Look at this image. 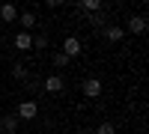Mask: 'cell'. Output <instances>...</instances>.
I'll use <instances>...</instances> for the list:
<instances>
[{"instance_id": "obj_8", "label": "cell", "mask_w": 149, "mask_h": 134, "mask_svg": "<svg viewBox=\"0 0 149 134\" xmlns=\"http://www.w3.org/2000/svg\"><path fill=\"white\" fill-rule=\"evenodd\" d=\"M63 87H66V83H63L60 75H51V78L45 81V90H48V92H63Z\"/></svg>"}, {"instance_id": "obj_2", "label": "cell", "mask_w": 149, "mask_h": 134, "mask_svg": "<svg viewBox=\"0 0 149 134\" xmlns=\"http://www.w3.org/2000/svg\"><path fill=\"white\" fill-rule=\"evenodd\" d=\"M84 95L86 99H98V95H102V81L98 78H86L84 81Z\"/></svg>"}, {"instance_id": "obj_4", "label": "cell", "mask_w": 149, "mask_h": 134, "mask_svg": "<svg viewBox=\"0 0 149 134\" xmlns=\"http://www.w3.org/2000/svg\"><path fill=\"white\" fill-rule=\"evenodd\" d=\"M0 131H3V134H15L18 131V116L15 113H6L3 119H0Z\"/></svg>"}, {"instance_id": "obj_14", "label": "cell", "mask_w": 149, "mask_h": 134, "mask_svg": "<svg viewBox=\"0 0 149 134\" xmlns=\"http://www.w3.org/2000/svg\"><path fill=\"white\" fill-rule=\"evenodd\" d=\"M93 134H116V128H113V122H102Z\"/></svg>"}, {"instance_id": "obj_10", "label": "cell", "mask_w": 149, "mask_h": 134, "mask_svg": "<svg viewBox=\"0 0 149 134\" xmlns=\"http://www.w3.org/2000/svg\"><path fill=\"white\" fill-rule=\"evenodd\" d=\"M104 36H107V42H119L122 36H125V30H122V27H113V24H110V27H104Z\"/></svg>"}, {"instance_id": "obj_13", "label": "cell", "mask_w": 149, "mask_h": 134, "mask_svg": "<svg viewBox=\"0 0 149 134\" xmlns=\"http://www.w3.org/2000/svg\"><path fill=\"white\" fill-rule=\"evenodd\" d=\"M69 63H72V60H69L63 51H57V54H54V66H57V69H66Z\"/></svg>"}, {"instance_id": "obj_15", "label": "cell", "mask_w": 149, "mask_h": 134, "mask_svg": "<svg viewBox=\"0 0 149 134\" xmlns=\"http://www.w3.org/2000/svg\"><path fill=\"white\" fill-rule=\"evenodd\" d=\"M33 48H36V51H42V48H48V36H45V33H39V36L33 39Z\"/></svg>"}, {"instance_id": "obj_5", "label": "cell", "mask_w": 149, "mask_h": 134, "mask_svg": "<svg viewBox=\"0 0 149 134\" xmlns=\"http://www.w3.org/2000/svg\"><path fill=\"white\" fill-rule=\"evenodd\" d=\"M0 18H3L6 24L18 21V9H15V3H3V6H0Z\"/></svg>"}, {"instance_id": "obj_1", "label": "cell", "mask_w": 149, "mask_h": 134, "mask_svg": "<svg viewBox=\"0 0 149 134\" xmlns=\"http://www.w3.org/2000/svg\"><path fill=\"white\" fill-rule=\"evenodd\" d=\"M36 113H39L36 101L27 99V101H21V104H18V113H15V116H18V119H36Z\"/></svg>"}, {"instance_id": "obj_7", "label": "cell", "mask_w": 149, "mask_h": 134, "mask_svg": "<svg viewBox=\"0 0 149 134\" xmlns=\"http://www.w3.org/2000/svg\"><path fill=\"white\" fill-rule=\"evenodd\" d=\"M18 24L24 27V33H30L36 27V15H33V12H18Z\"/></svg>"}, {"instance_id": "obj_9", "label": "cell", "mask_w": 149, "mask_h": 134, "mask_svg": "<svg viewBox=\"0 0 149 134\" xmlns=\"http://www.w3.org/2000/svg\"><path fill=\"white\" fill-rule=\"evenodd\" d=\"M15 48H18V51H30V48H33V36L30 33H18L15 36Z\"/></svg>"}, {"instance_id": "obj_16", "label": "cell", "mask_w": 149, "mask_h": 134, "mask_svg": "<svg viewBox=\"0 0 149 134\" xmlns=\"http://www.w3.org/2000/svg\"><path fill=\"white\" fill-rule=\"evenodd\" d=\"M0 42H3V33H0Z\"/></svg>"}, {"instance_id": "obj_11", "label": "cell", "mask_w": 149, "mask_h": 134, "mask_svg": "<svg viewBox=\"0 0 149 134\" xmlns=\"http://www.w3.org/2000/svg\"><path fill=\"white\" fill-rule=\"evenodd\" d=\"M78 9L81 12H102V3H98V0H84Z\"/></svg>"}, {"instance_id": "obj_6", "label": "cell", "mask_w": 149, "mask_h": 134, "mask_svg": "<svg viewBox=\"0 0 149 134\" xmlns=\"http://www.w3.org/2000/svg\"><path fill=\"white\" fill-rule=\"evenodd\" d=\"M125 27H128L131 33H146V18H143V15H131Z\"/></svg>"}, {"instance_id": "obj_3", "label": "cell", "mask_w": 149, "mask_h": 134, "mask_svg": "<svg viewBox=\"0 0 149 134\" xmlns=\"http://www.w3.org/2000/svg\"><path fill=\"white\" fill-rule=\"evenodd\" d=\"M81 51H84V48H81V39H78V36H69V39L63 42V54H66L69 60H72V57H78Z\"/></svg>"}, {"instance_id": "obj_12", "label": "cell", "mask_w": 149, "mask_h": 134, "mask_svg": "<svg viewBox=\"0 0 149 134\" xmlns=\"http://www.w3.org/2000/svg\"><path fill=\"white\" fill-rule=\"evenodd\" d=\"M12 75H15L18 81H27V66L24 63H12Z\"/></svg>"}]
</instances>
